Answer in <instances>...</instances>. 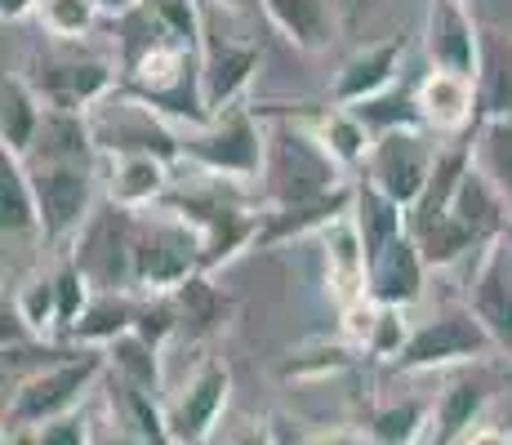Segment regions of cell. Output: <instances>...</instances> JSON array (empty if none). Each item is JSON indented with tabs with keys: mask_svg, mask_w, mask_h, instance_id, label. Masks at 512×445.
Listing matches in <instances>:
<instances>
[{
	"mask_svg": "<svg viewBox=\"0 0 512 445\" xmlns=\"http://www.w3.org/2000/svg\"><path fill=\"white\" fill-rule=\"evenodd\" d=\"M348 183V170L334 161V152L321 143L312 125L281 121L268 130V156H263V205H294L312 196L339 192Z\"/></svg>",
	"mask_w": 512,
	"mask_h": 445,
	"instance_id": "1",
	"label": "cell"
},
{
	"mask_svg": "<svg viewBox=\"0 0 512 445\" xmlns=\"http://www.w3.org/2000/svg\"><path fill=\"white\" fill-rule=\"evenodd\" d=\"M196 272H205L201 232L170 205L139 210V227H134V294H174Z\"/></svg>",
	"mask_w": 512,
	"mask_h": 445,
	"instance_id": "2",
	"label": "cell"
},
{
	"mask_svg": "<svg viewBox=\"0 0 512 445\" xmlns=\"http://www.w3.org/2000/svg\"><path fill=\"white\" fill-rule=\"evenodd\" d=\"M107 374V352L103 348H76L58 361H45L14 388L5 410V428H41L58 414L81 410L85 392Z\"/></svg>",
	"mask_w": 512,
	"mask_h": 445,
	"instance_id": "3",
	"label": "cell"
},
{
	"mask_svg": "<svg viewBox=\"0 0 512 445\" xmlns=\"http://www.w3.org/2000/svg\"><path fill=\"white\" fill-rule=\"evenodd\" d=\"M263 156H268V130L254 107H228L210 125H192L183 130V161L196 165L201 174L236 178V183H254L263 178Z\"/></svg>",
	"mask_w": 512,
	"mask_h": 445,
	"instance_id": "4",
	"label": "cell"
},
{
	"mask_svg": "<svg viewBox=\"0 0 512 445\" xmlns=\"http://www.w3.org/2000/svg\"><path fill=\"white\" fill-rule=\"evenodd\" d=\"M98 165H103V156L98 161H27L49 245L72 250L81 227L98 210Z\"/></svg>",
	"mask_w": 512,
	"mask_h": 445,
	"instance_id": "5",
	"label": "cell"
},
{
	"mask_svg": "<svg viewBox=\"0 0 512 445\" xmlns=\"http://www.w3.org/2000/svg\"><path fill=\"white\" fill-rule=\"evenodd\" d=\"M90 130L98 143V156H161L170 165H183V130H174V121H165L156 107H147L143 98L116 89L112 98L90 112Z\"/></svg>",
	"mask_w": 512,
	"mask_h": 445,
	"instance_id": "6",
	"label": "cell"
},
{
	"mask_svg": "<svg viewBox=\"0 0 512 445\" xmlns=\"http://www.w3.org/2000/svg\"><path fill=\"white\" fill-rule=\"evenodd\" d=\"M134 227H139V210H125L116 201H98L90 223L72 241V263L85 272V281L98 294L107 290H134Z\"/></svg>",
	"mask_w": 512,
	"mask_h": 445,
	"instance_id": "7",
	"label": "cell"
},
{
	"mask_svg": "<svg viewBox=\"0 0 512 445\" xmlns=\"http://www.w3.org/2000/svg\"><path fill=\"white\" fill-rule=\"evenodd\" d=\"M27 81L41 94L45 107H58V112H85L90 116L103 98H112L121 89V72H116L107 58L94 54H45L32 58L27 67Z\"/></svg>",
	"mask_w": 512,
	"mask_h": 445,
	"instance_id": "8",
	"label": "cell"
},
{
	"mask_svg": "<svg viewBox=\"0 0 512 445\" xmlns=\"http://www.w3.org/2000/svg\"><path fill=\"white\" fill-rule=\"evenodd\" d=\"M441 143H432V130H388L374 138L366 156V183H374L383 196L415 210L419 196L428 192L432 165H437Z\"/></svg>",
	"mask_w": 512,
	"mask_h": 445,
	"instance_id": "9",
	"label": "cell"
},
{
	"mask_svg": "<svg viewBox=\"0 0 512 445\" xmlns=\"http://www.w3.org/2000/svg\"><path fill=\"white\" fill-rule=\"evenodd\" d=\"M495 348L490 330L477 321V312L468 308H446L415 325L406 352L397 356V370H441V365H464V361H486Z\"/></svg>",
	"mask_w": 512,
	"mask_h": 445,
	"instance_id": "10",
	"label": "cell"
},
{
	"mask_svg": "<svg viewBox=\"0 0 512 445\" xmlns=\"http://www.w3.org/2000/svg\"><path fill=\"white\" fill-rule=\"evenodd\" d=\"M232 397V374L223 361H196V370L183 383H170L165 397V428H170L174 445H205L219 428L223 410Z\"/></svg>",
	"mask_w": 512,
	"mask_h": 445,
	"instance_id": "11",
	"label": "cell"
},
{
	"mask_svg": "<svg viewBox=\"0 0 512 445\" xmlns=\"http://www.w3.org/2000/svg\"><path fill=\"white\" fill-rule=\"evenodd\" d=\"M423 54H428L432 72H455L468 81H481L486 41H481L472 9L459 0H428V9H423Z\"/></svg>",
	"mask_w": 512,
	"mask_h": 445,
	"instance_id": "12",
	"label": "cell"
},
{
	"mask_svg": "<svg viewBox=\"0 0 512 445\" xmlns=\"http://www.w3.org/2000/svg\"><path fill=\"white\" fill-rule=\"evenodd\" d=\"M468 308L490 330L499 352H512V232L481 245L468 276Z\"/></svg>",
	"mask_w": 512,
	"mask_h": 445,
	"instance_id": "13",
	"label": "cell"
},
{
	"mask_svg": "<svg viewBox=\"0 0 512 445\" xmlns=\"http://www.w3.org/2000/svg\"><path fill=\"white\" fill-rule=\"evenodd\" d=\"M263 63V49L254 41H236L228 32H214L205 23V41H201V85H205V107L214 116L236 107V98L250 89L254 72Z\"/></svg>",
	"mask_w": 512,
	"mask_h": 445,
	"instance_id": "14",
	"label": "cell"
},
{
	"mask_svg": "<svg viewBox=\"0 0 512 445\" xmlns=\"http://www.w3.org/2000/svg\"><path fill=\"white\" fill-rule=\"evenodd\" d=\"M357 201V183H343L339 192L312 196V201H294V205H263V223H259V241L254 250H272V245L299 241V236L326 232L330 223H339L343 214H352Z\"/></svg>",
	"mask_w": 512,
	"mask_h": 445,
	"instance_id": "15",
	"label": "cell"
},
{
	"mask_svg": "<svg viewBox=\"0 0 512 445\" xmlns=\"http://www.w3.org/2000/svg\"><path fill=\"white\" fill-rule=\"evenodd\" d=\"M401 63H406V36H383V41L357 49V54L334 72L330 103L334 107H357V103H366V98L383 94V89H392L397 85Z\"/></svg>",
	"mask_w": 512,
	"mask_h": 445,
	"instance_id": "16",
	"label": "cell"
},
{
	"mask_svg": "<svg viewBox=\"0 0 512 445\" xmlns=\"http://www.w3.org/2000/svg\"><path fill=\"white\" fill-rule=\"evenodd\" d=\"M423 125L437 138H459L468 134L472 121H481V89L468 76L455 72H428L415 89Z\"/></svg>",
	"mask_w": 512,
	"mask_h": 445,
	"instance_id": "17",
	"label": "cell"
},
{
	"mask_svg": "<svg viewBox=\"0 0 512 445\" xmlns=\"http://www.w3.org/2000/svg\"><path fill=\"white\" fill-rule=\"evenodd\" d=\"M321 245H326V285L330 299L339 303V312L370 299V254L357 232V219L343 214L339 223H330L321 232Z\"/></svg>",
	"mask_w": 512,
	"mask_h": 445,
	"instance_id": "18",
	"label": "cell"
},
{
	"mask_svg": "<svg viewBox=\"0 0 512 445\" xmlns=\"http://www.w3.org/2000/svg\"><path fill=\"white\" fill-rule=\"evenodd\" d=\"M174 165L161 156L125 152V156H103V196L125 210H152L170 196L174 187Z\"/></svg>",
	"mask_w": 512,
	"mask_h": 445,
	"instance_id": "19",
	"label": "cell"
},
{
	"mask_svg": "<svg viewBox=\"0 0 512 445\" xmlns=\"http://www.w3.org/2000/svg\"><path fill=\"white\" fill-rule=\"evenodd\" d=\"M428 259H423L415 236H397L388 250H379L370 259V299L388 303V308H410V303L423 294V281H428Z\"/></svg>",
	"mask_w": 512,
	"mask_h": 445,
	"instance_id": "20",
	"label": "cell"
},
{
	"mask_svg": "<svg viewBox=\"0 0 512 445\" xmlns=\"http://www.w3.org/2000/svg\"><path fill=\"white\" fill-rule=\"evenodd\" d=\"M450 214L468 227V236L477 241V250L512 232V210L504 205V196L490 187V178L481 174L477 165H472V170L464 174V183H459L455 201H450Z\"/></svg>",
	"mask_w": 512,
	"mask_h": 445,
	"instance_id": "21",
	"label": "cell"
},
{
	"mask_svg": "<svg viewBox=\"0 0 512 445\" xmlns=\"http://www.w3.org/2000/svg\"><path fill=\"white\" fill-rule=\"evenodd\" d=\"M210 276L214 272L187 276L179 290L170 294L174 308H179V339L187 334V343H201V339H210L214 330H223V325H228V316H232V308H236L232 294L223 290V285H214Z\"/></svg>",
	"mask_w": 512,
	"mask_h": 445,
	"instance_id": "22",
	"label": "cell"
},
{
	"mask_svg": "<svg viewBox=\"0 0 512 445\" xmlns=\"http://www.w3.org/2000/svg\"><path fill=\"white\" fill-rule=\"evenodd\" d=\"M45 121V103L32 89L23 72H5V85H0V147L14 156H27L41 134Z\"/></svg>",
	"mask_w": 512,
	"mask_h": 445,
	"instance_id": "23",
	"label": "cell"
},
{
	"mask_svg": "<svg viewBox=\"0 0 512 445\" xmlns=\"http://www.w3.org/2000/svg\"><path fill=\"white\" fill-rule=\"evenodd\" d=\"M134 321H139V299H134V290H107V294H94L85 316L72 325V334H67V343L72 348H112L121 334L134 330Z\"/></svg>",
	"mask_w": 512,
	"mask_h": 445,
	"instance_id": "24",
	"label": "cell"
},
{
	"mask_svg": "<svg viewBox=\"0 0 512 445\" xmlns=\"http://www.w3.org/2000/svg\"><path fill=\"white\" fill-rule=\"evenodd\" d=\"M277 32L303 54H317L334 41V0H259Z\"/></svg>",
	"mask_w": 512,
	"mask_h": 445,
	"instance_id": "25",
	"label": "cell"
},
{
	"mask_svg": "<svg viewBox=\"0 0 512 445\" xmlns=\"http://www.w3.org/2000/svg\"><path fill=\"white\" fill-rule=\"evenodd\" d=\"M0 227L9 236H36L41 227V201H36V183L27 174V161L0 147Z\"/></svg>",
	"mask_w": 512,
	"mask_h": 445,
	"instance_id": "26",
	"label": "cell"
},
{
	"mask_svg": "<svg viewBox=\"0 0 512 445\" xmlns=\"http://www.w3.org/2000/svg\"><path fill=\"white\" fill-rule=\"evenodd\" d=\"M490 405V388L481 379H455L432 405V445H455L477 428L481 410Z\"/></svg>",
	"mask_w": 512,
	"mask_h": 445,
	"instance_id": "27",
	"label": "cell"
},
{
	"mask_svg": "<svg viewBox=\"0 0 512 445\" xmlns=\"http://www.w3.org/2000/svg\"><path fill=\"white\" fill-rule=\"evenodd\" d=\"M352 219H357V232H361V241H366V254H370V259H374L379 250H388L397 236L410 232V210H406V205H397L392 196H383L374 183H366V178L357 183Z\"/></svg>",
	"mask_w": 512,
	"mask_h": 445,
	"instance_id": "28",
	"label": "cell"
},
{
	"mask_svg": "<svg viewBox=\"0 0 512 445\" xmlns=\"http://www.w3.org/2000/svg\"><path fill=\"white\" fill-rule=\"evenodd\" d=\"M472 165L512 210V116H481L472 134Z\"/></svg>",
	"mask_w": 512,
	"mask_h": 445,
	"instance_id": "29",
	"label": "cell"
},
{
	"mask_svg": "<svg viewBox=\"0 0 512 445\" xmlns=\"http://www.w3.org/2000/svg\"><path fill=\"white\" fill-rule=\"evenodd\" d=\"M165 348L147 343L143 334H121V339L107 348V374H116L121 383H134V388L161 397L165 392Z\"/></svg>",
	"mask_w": 512,
	"mask_h": 445,
	"instance_id": "30",
	"label": "cell"
},
{
	"mask_svg": "<svg viewBox=\"0 0 512 445\" xmlns=\"http://www.w3.org/2000/svg\"><path fill=\"white\" fill-rule=\"evenodd\" d=\"M312 130L321 134V143L334 152V161L343 165V170H366V156L374 147V134L366 130V121H361L352 107H326V112L312 121Z\"/></svg>",
	"mask_w": 512,
	"mask_h": 445,
	"instance_id": "31",
	"label": "cell"
},
{
	"mask_svg": "<svg viewBox=\"0 0 512 445\" xmlns=\"http://www.w3.org/2000/svg\"><path fill=\"white\" fill-rule=\"evenodd\" d=\"M410 236L419 241L428 267H455L464 254L477 250V241L468 236V227L455 214H428V219H410Z\"/></svg>",
	"mask_w": 512,
	"mask_h": 445,
	"instance_id": "32",
	"label": "cell"
},
{
	"mask_svg": "<svg viewBox=\"0 0 512 445\" xmlns=\"http://www.w3.org/2000/svg\"><path fill=\"white\" fill-rule=\"evenodd\" d=\"M352 112L366 121V130L374 138L388 134V130H428V125H423L415 89H397V85H392V89H383V94L366 98V103H357Z\"/></svg>",
	"mask_w": 512,
	"mask_h": 445,
	"instance_id": "33",
	"label": "cell"
},
{
	"mask_svg": "<svg viewBox=\"0 0 512 445\" xmlns=\"http://www.w3.org/2000/svg\"><path fill=\"white\" fill-rule=\"evenodd\" d=\"M36 23L49 41L58 45H81L98 23V5L94 0H41L36 5Z\"/></svg>",
	"mask_w": 512,
	"mask_h": 445,
	"instance_id": "34",
	"label": "cell"
},
{
	"mask_svg": "<svg viewBox=\"0 0 512 445\" xmlns=\"http://www.w3.org/2000/svg\"><path fill=\"white\" fill-rule=\"evenodd\" d=\"M423 428H428V405L423 401H392L370 414L366 437L370 445H419Z\"/></svg>",
	"mask_w": 512,
	"mask_h": 445,
	"instance_id": "35",
	"label": "cell"
},
{
	"mask_svg": "<svg viewBox=\"0 0 512 445\" xmlns=\"http://www.w3.org/2000/svg\"><path fill=\"white\" fill-rule=\"evenodd\" d=\"M14 308L23 316L27 325H32V334H58V290H54V272H36L32 281L18 285L14 294Z\"/></svg>",
	"mask_w": 512,
	"mask_h": 445,
	"instance_id": "36",
	"label": "cell"
},
{
	"mask_svg": "<svg viewBox=\"0 0 512 445\" xmlns=\"http://www.w3.org/2000/svg\"><path fill=\"white\" fill-rule=\"evenodd\" d=\"M54 290H58V334H72V325L85 316V308H90V299L98 290L85 281V272L72 263V254H63V259H58Z\"/></svg>",
	"mask_w": 512,
	"mask_h": 445,
	"instance_id": "37",
	"label": "cell"
},
{
	"mask_svg": "<svg viewBox=\"0 0 512 445\" xmlns=\"http://www.w3.org/2000/svg\"><path fill=\"white\" fill-rule=\"evenodd\" d=\"M410 334H415V325L406 321V308H388V303H379V316H374V330L366 339V356H374V361H392L397 365V356L406 352Z\"/></svg>",
	"mask_w": 512,
	"mask_h": 445,
	"instance_id": "38",
	"label": "cell"
},
{
	"mask_svg": "<svg viewBox=\"0 0 512 445\" xmlns=\"http://www.w3.org/2000/svg\"><path fill=\"white\" fill-rule=\"evenodd\" d=\"M352 365V343H317L308 352H294L285 361V379H308V374H334V370H348Z\"/></svg>",
	"mask_w": 512,
	"mask_h": 445,
	"instance_id": "39",
	"label": "cell"
},
{
	"mask_svg": "<svg viewBox=\"0 0 512 445\" xmlns=\"http://www.w3.org/2000/svg\"><path fill=\"white\" fill-rule=\"evenodd\" d=\"M36 445H94V419L85 410L58 414L36 428Z\"/></svg>",
	"mask_w": 512,
	"mask_h": 445,
	"instance_id": "40",
	"label": "cell"
},
{
	"mask_svg": "<svg viewBox=\"0 0 512 445\" xmlns=\"http://www.w3.org/2000/svg\"><path fill=\"white\" fill-rule=\"evenodd\" d=\"M94 445H147L139 432H130L116 414H107L103 423H94Z\"/></svg>",
	"mask_w": 512,
	"mask_h": 445,
	"instance_id": "41",
	"label": "cell"
},
{
	"mask_svg": "<svg viewBox=\"0 0 512 445\" xmlns=\"http://www.w3.org/2000/svg\"><path fill=\"white\" fill-rule=\"evenodd\" d=\"M303 445H370V437L357 428H321V432H308Z\"/></svg>",
	"mask_w": 512,
	"mask_h": 445,
	"instance_id": "42",
	"label": "cell"
},
{
	"mask_svg": "<svg viewBox=\"0 0 512 445\" xmlns=\"http://www.w3.org/2000/svg\"><path fill=\"white\" fill-rule=\"evenodd\" d=\"M455 445H512V432L490 428V423H477V428H472L464 441H455Z\"/></svg>",
	"mask_w": 512,
	"mask_h": 445,
	"instance_id": "43",
	"label": "cell"
},
{
	"mask_svg": "<svg viewBox=\"0 0 512 445\" xmlns=\"http://www.w3.org/2000/svg\"><path fill=\"white\" fill-rule=\"evenodd\" d=\"M268 432H272V437H268V445H303L299 428H294L290 419H281V414H277V419H268Z\"/></svg>",
	"mask_w": 512,
	"mask_h": 445,
	"instance_id": "44",
	"label": "cell"
},
{
	"mask_svg": "<svg viewBox=\"0 0 512 445\" xmlns=\"http://www.w3.org/2000/svg\"><path fill=\"white\" fill-rule=\"evenodd\" d=\"M36 5L41 0H0V14H5V23H23L27 14H36Z\"/></svg>",
	"mask_w": 512,
	"mask_h": 445,
	"instance_id": "45",
	"label": "cell"
},
{
	"mask_svg": "<svg viewBox=\"0 0 512 445\" xmlns=\"http://www.w3.org/2000/svg\"><path fill=\"white\" fill-rule=\"evenodd\" d=\"M94 5H98V14H107V18H125V14H134L143 0H94Z\"/></svg>",
	"mask_w": 512,
	"mask_h": 445,
	"instance_id": "46",
	"label": "cell"
},
{
	"mask_svg": "<svg viewBox=\"0 0 512 445\" xmlns=\"http://www.w3.org/2000/svg\"><path fill=\"white\" fill-rule=\"evenodd\" d=\"M268 437H272V432H268V428H259V423H254V428H245V432H241V437H236L232 445H268Z\"/></svg>",
	"mask_w": 512,
	"mask_h": 445,
	"instance_id": "47",
	"label": "cell"
},
{
	"mask_svg": "<svg viewBox=\"0 0 512 445\" xmlns=\"http://www.w3.org/2000/svg\"><path fill=\"white\" fill-rule=\"evenodd\" d=\"M5 445H36V428H5Z\"/></svg>",
	"mask_w": 512,
	"mask_h": 445,
	"instance_id": "48",
	"label": "cell"
},
{
	"mask_svg": "<svg viewBox=\"0 0 512 445\" xmlns=\"http://www.w3.org/2000/svg\"><path fill=\"white\" fill-rule=\"evenodd\" d=\"M210 5H214V9H241L245 0H210Z\"/></svg>",
	"mask_w": 512,
	"mask_h": 445,
	"instance_id": "49",
	"label": "cell"
},
{
	"mask_svg": "<svg viewBox=\"0 0 512 445\" xmlns=\"http://www.w3.org/2000/svg\"><path fill=\"white\" fill-rule=\"evenodd\" d=\"M366 5H370V0H352V18H357L361 9H366Z\"/></svg>",
	"mask_w": 512,
	"mask_h": 445,
	"instance_id": "50",
	"label": "cell"
},
{
	"mask_svg": "<svg viewBox=\"0 0 512 445\" xmlns=\"http://www.w3.org/2000/svg\"><path fill=\"white\" fill-rule=\"evenodd\" d=\"M343 5H348V14H352V0H343Z\"/></svg>",
	"mask_w": 512,
	"mask_h": 445,
	"instance_id": "51",
	"label": "cell"
},
{
	"mask_svg": "<svg viewBox=\"0 0 512 445\" xmlns=\"http://www.w3.org/2000/svg\"><path fill=\"white\" fill-rule=\"evenodd\" d=\"M459 5H468V0H459Z\"/></svg>",
	"mask_w": 512,
	"mask_h": 445,
	"instance_id": "52",
	"label": "cell"
}]
</instances>
